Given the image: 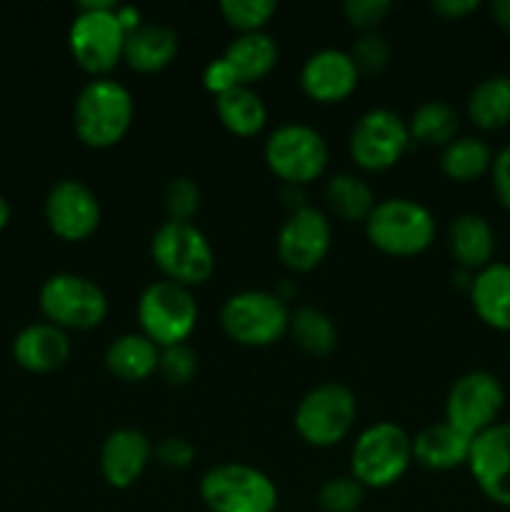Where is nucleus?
<instances>
[{
  "instance_id": "nucleus-1",
  "label": "nucleus",
  "mask_w": 510,
  "mask_h": 512,
  "mask_svg": "<svg viewBox=\"0 0 510 512\" xmlns=\"http://www.w3.org/2000/svg\"><path fill=\"white\" fill-rule=\"evenodd\" d=\"M135 120L133 93L115 78H93L73 103L75 138L90 150L115 148Z\"/></svg>"
},
{
  "instance_id": "nucleus-2",
  "label": "nucleus",
  "mask_w": 510,
  "mask_h": 512,
  "mask_svg": "<svg viewBox=\"0 0 510 512\" xmlns=\"http://www.w3.org/2000/svg\"><path fill=\"white\" fill-rule=\"evenodd\" d=\"M118 5L110 0L80 3L68 28V50L83 73L90 78H110L123 63L125 30L120 25Z\"/></svg>"
},
{
  "instance_id": "nucleus-3",
  "label": "nucleus",
  "mask_w": 510,
  "mask_h": 512,
  "mask_svg": "<svg viewBox=\"0 0 510 512\" xmlns=\"http://www.w3.org/2000/svg\"><path fill=\"white\" fill-rule=\"evenodd\" d=\"M363 228L368 243L388 258H418L433 245L438 233L428 205L413 198L378 200Z\"/></svg>"
},
{
  "instance_id": "nucleus-4",
  "label": "nucleus",
  "mask_w": 510,
  "mask_h": 512,
  "mask_svg": "<svg viewBox=\"0 0 510 512\" xmlns=\"http://www.w3.org/2000/svg\"><path fill=\"white\" fill-rule=\"evenodd\" d=\"M413 465V438L393 420H378L360 430L350 448V475L365 490L400 483Z\"/></svg>"
},
{
  "instance_id": "nucleus-5",
  "label": "nucleus",
  "mask_w": 510,
  "mask_h": 512,
  "mask_svg": "<svg viewBox=\"0 0 510 512\" xmlns=\"http://www.w3.org/2000/svg\"><path fill=\"white\" fill-rule=\"evenodd\" d=\"M150 260L163 280L183 288L205 285L215 273V250L195 223L165 220L150 238Z\"/></svg>"
},
{
  "instance_id": "nucleus-6",
  "label": "nucleus",
  "mask_w": 510,
  "mask_h": 512,
  "mask_svg": "<svg viewBox=\"0 0 510 512\" xmlns=\"http://www.w3.org/2000/svg\"><path fill=\"white\" fill-rule=\"evenodd\" d=\"M290 308L273 290H240L225 298L220 308V328L243 348H270L288 335Z\"/></svg>"
},
{
  "instance_id": "nucleus-7",
  "label": "nucleus",
  "mask_w": 510,
  "mask_h": 512,
  "mask_svg": "<svg viewBox=\"0 0 510 512\" xmlns=\"http://www.w3.org/2000/svg\"><path fill=\"white\" fill-rule=\"evenodd\" d=\"M198 493L210 512H278V485L248 463H218L200 478Z\"/></svg>"
},
{
  "instance_id": "nucleus-8",
  "label": "nucleus",
  "mask_w": 510,
  "mask_h": 512,
  "mask_svg": "<svg viewBox=\"0 0 510 512\" xmlns=\"http://www.w3.org/2000/svg\"><path fill=\"white\" fill-rule=\"evenodd\" d=\"M358 420V400L343 383H320L300 398L293 415V428L305 445L328 450L343 443Z\"/></svg>"
},
{
  "instance_id": "nucleus-9",
  "label": "nucleus",
  "mask_w": 510,
  "mask_h": 512,
  "mask_svg": "<svg viewBox=\"0 0 510 512\" xmlns=\"http://www.w3.org/2000/svg\"><path fill=\"white\" fill-rule=\"evenodd\" d=\"M38 308L45 323L55 328L85 333L108 318V295L95 280L78 273H55L38 290Z\"/></svg>"
},
{
  "instance_id": "nucleus-10",
  "label": "nucleus",
  "mask_w": 510,
  "mask_h": 512,
  "mask_svg": "<svg viewBox=\"0 0 510 512\" xmlns=\"http://www.w3.org/2000/svg\"><path fill=\"white\" fill-rule=\"evenodd\" d=\"M265 168L283 185H308L328 170L330 148L323 133L305 123H283L270 130L263 145Z\"/></svg>"
},
{
  "instance_id": "nucleus-11",
  "label": "nucleus",
  "mask_w": 510,
  "mask_h": 512,
  "mask_svg": "<svg viewBox=\"0 0 510 512\" xmlns=\"http://www.w3.org/2000/svg\"><path fill=\"white\" fill-rule=\"evenodd\" d=\"M140 333L153 340L160 350L183 345L198 328V300L193 290L170 280H155L140 293L135 305Z\"/></svg>"
},
{
  "instance_id": "nucleus-12",
  "label": "nucleus",
  "mask_w": 510,
  "mask_h": 512,
  "mask_svg": "<svg viewBox=\"0 0 510 512\" xmlns=\"http://www.w3.org/2000/svg\"><path fill=\"white\" fill-rule=\"evenodd\" d=\"M413 148L408 123L390 108H373L355 120L348 138V155L363 173L395 168Z\"/></svg>"
},
{
  "instance_id": "nucleus-13",
  "label": "nucleus",
  "mask_w": 510,
  "mask_h": 512,
  "mask_svg": "<svg viewBox=\"0 0 510 512\" xmlns=\"http://www.w3.org/2000/svg\"><path fill=\"white\" fill-rule=\"evenodd\" d=\"M505 408V388L498 375L488 370H468L450 385L445 395V423L463 433L465 438H478L488 428L500 423Z\"/></svg>"
},
{
  "instance_id": "nucleus-14",
  "label": "nucleus",
  "mask_w": 510,
  "mask_h": 512,
  "mask_svg": "<svg viewBox=\"0 0 510 512\" xmlns=\"http://www.w3.org/2000/svg\"><path fill=\"white\" fill-rule=\"evenodd\" d=\"M333 248V223L328 213L315 205L293 210L283 220L275 238V253L290 273H313L325 263Z\"/></svg>"
},
{
  "instance_id": "nucleus-15",
  "label": "nucleus",
  "mask_w": 510,
  "mask_h": 512,
  "mask_svg": "<svg viewBox=\"0 0 510 512\" xmlns=\"http://www.w3.org/2000/svg\"><path fill=\"white\" fill-rule=\"evenodd\" d=\"M45 223L50 233L63 243H85L98 233L103 223V208L98 195L83 180H58L48 190L43 203Z\"/></svg>"
},
{
  "instance_id": "nucleus-16",
  "label": "nucleus",
  "mask_w": 510,
  "mask_h": 512,
  "mask_svg": "<svg viewBox=\"0 0 510 512\" xmlns=\"http://www.w3.org/2000/svg\"><path fill=\"white\" fill-rule=\"evenodd\" d=\"M468 473L485 500L510 508V423H498L473 438Z\"/></svg>"
},
{
  "instance_id": "nucleus-17",
  "label": "nucleus",
  "mask_w": 510,
  "mask_h": 512,
  "mask_svg": "<svg viewBox=\"0 0 510 512\" xmlns=\"http://www.w3.org/2000/svg\"><path fill=\"white\" fill-rule=\"evenodd\" d=\"M360 73L348 50L320 48L300 68V90L318 105H338L358 90Z\"/></svg>"
},
{
  "instance_id": "nucleus-18",
  "label": "nucleus",
  "mask_w": 510,
  "mask_h": 512,
  "mask_svg": "<svg viewBox=\"0 0 510 512\" xmlns=\"http://www.w3.org/2000/svg\"><path fill=\"white\" fill-rule=\"evenodd\" d=\"M153 448L148 435L138 428H115L105 435L100 445L98 465L105 483L115 490H128L143 478L153 460Z\"/></svg>"
},
{
  "instance_id": "nucleus-19",
  "label": "nucleus",
  "mask_w": 510,
  "mask_h": 512,
  "mask_svg": "<svg viewBox=\"0 0 510 512\" xmlns=\"http://www.w3.org/2000/svg\"><path fill=\"white\" fill-rule=\"evenodd\" d=\"M73 353L68 333L50 323L25 325L13 338V360L23 370L35 375H48L63 368Z\"/></svg>"
},
{
  "instance_id": "nucleus-20",
  "label": "nucleus",
  "mask_w": 510,
  "mask_h": 512,
  "mask_svg": "<svg viewBox=\"0 0 510 512\" xmlns=\"http://www.w3.org/2000/svg\"><path fill=\"white\" fill-rule=\"evenodd\" d=\"M470 305L483 325L510 333V263H490L470 283Z\"/></svg>"
},
{
  "instance_id": "nucleus-21",
  "label": "nucleus",
  "mask_w": 510,
  "mask_h": 512,
  "mask_svg": "<svg viewBox=\"0 0 510 512\" xmlns=\"http://www.w3.org/2000/svg\"><path fill=\"white\" fill-rule=\"evenodd\" d=\"M180 40L173 28L163 23H143L125 38L123 63L133 73L155 75L163 73L178 58Z\"/></svg>"
},
{
  "instance_id": "nucleus-22",
  "label": "nucleus",
  "mask_w": 510,
  "mask_h": 512,
  "mask_svg": "<svg viewBox=\"0 0 510 512\" xmlns=\"http://www.w3.org/2000/svg\"><path fill=\"white\" fill-rule=\"evenodd\" d=\"M448 253L468 273L488 268L495 255V230L483 215L460 213L448 225Z\"/></svg>"
},
{
  "instance_id": "nucleus-23",
  "label": "nucleus",
  "mask_w": 510,
  "mask_h": 512,
  "mask_svg": "<svg viewBox=\"0 0 510 512\" xmlns=\"http://www.w3.org/2000/svg\"><path fill=\"white\" fill-rule=\"evenodd\" d=\"M470 443L473 440L450 428L445 420L430 423L413 438V463L430 470V473H448V470L465 468Z\"/></svg>"
},
{
  "instance_id": "nucleus-24",
  "label": "nucleus",
  "mask_w": 510,
  "mask_h": 512,
  "mask_svg": "<svg viewBox=\"0 0 510 512\" xmlns=\"http://www.w3.org/2000/svg\"><path fill=\"white\" fill-rule=\"evenodd\" d=\"M160 348L143 333H123L105 350V368L123 383H143L158 373Z\"/></svg>"
},
{
  "instance_id": "nucleus-25",
  "label": "nucleus",
  "mask_w": 510,
  "mask_h": 512,
  "mask_svg": "<svg viewBox=\"0 0 510 512\" xmlns=\"http://www.w3.org/2000/svg\"><path fill=\"white\" fill-rule=\"evenodd\" d=\"M223 58L235 70L240 85L253 88L255 83H260V80H265L273 73L275 65H278L280 50L273 35L260 30V33L235 35L228 43V48H225Z\"/></svg>"
},
{
  "instance_id": "nucleus-26",
  "label": "nucleus",
  "mask_w": 510,
  "mask_h": 512,
  "mask_svg": "<svg viewBox=\"0 0 510 512\" xmlns=\"http://www.w3.org/2000/svg\"><path fill=\"white\" fill-rule=\"evenodd\" d=\"M215 118L235 138H255L268 125V105L250 85H238L215 98Z\"/></svg>"
},
{
  "instance_id": "nucleus-27",
  "label": "nucleus",
  "mask_w": 510,
  "mask_h": 512,
  "mask_svg": "<svg viewBox=\"0 0 510 512\" xmlns=\"http://www.w3.org/2000/svg\"><path fill=\"white\" fill-rule=\"evenodd\" d=\"M323 200L328 218L340 220V223H365L370 210L378 203L368 180L355 173L330 175L323 188Z\"/></svg>"
},
{
  "instance_id": "nucleus-28",
  "label": "nucleus",
  "mask_w": 510,
  "mask_h": 512,
  "mask_svg": "<svg viewBox=\"0 0 510 512\" xmlns=\"http://www.w3.org/2000/svg\"><path fill=\"white\" fill-rule=\"evenodd\" d=\"M465 115L478 130L493 133L510 125V75H490L470 90Z\"/></svg>"
},
{
  "instance_id": "nucleus-29",
  "label": "nucleus",
  "mask_w": 510,
  "mask_h": 512,
  "mask_svg": "<svg viewBox=\"0 0 510 512\" xmlns=\"http://www.w3.org/2000/svg\"><path fill=\"white\" fill-rule=\"evenodd\" d=\"M408 133L413 145L425 148H440L453 143L460 130V113L448 100H425L410 113Z\"/></svg>"
},
{
  "instance_id": "nucleus-30",
  "label": "nucleus",
  "mask_w": 510,
  "mask_h": 512,
  "mask_svg": "<svg viewBox=\"0 0 510 512\" xmlns=\"http://www.w3.org/2000/svg\"><path fill=\"white\" fill-rule=\"evenodd\" d=\"M493 155L495 153L485 140L475 138V135H458L453 143H448L440 150V173L450 183H475V180L490 173Z\"/></svg>"
},
{
  "instance_id": "nucleus-31",
  "label": "nucleus",
  "mask_w": 510,
  "mask_h": 512,
  "mask_svg": "<svg viewBox=\"0 0 510 512\" xmlns=\"http://www.w3.org/2000/svg\"><path fill=\"white\" fill-rule=\"evenodd\" d=\"M288 335L310 358H328L338 348V328L333 318L313 305H300L290 310Z\"/></svg>"
},
{
  "instance_id": "nucleus-32",
  "label": "nucleus",
  "mask_w": 510,
  "mask_h": 512,
  "mask_svg": "<svg viewBox=\"0 0 510 512\" xmlns=\"http://www.w3.org/2000/svg\"><path fill=\"white\" fill-rule=\"evenodd\" d=\"M225 25L238 30V35L260 33L278 13V3L273 0H223L218 5Z\"/></svg>"
},
{
  "instance_id": "nucleus-33",
  "label": "nucleus",
  "mask_w": 510,
  "mask_h": 512,
  "mask_svg": "<svg viewBox=\"0 0 510 512\" xmlns=\"http://www.w3.org/2000/svg\"><path fill=\"white\" fill-rule=\"evenodd\" d=\"M365 500V488L353 478V475H338L328 478L318 490L320 512H358Z\"/></svg>"
},
{
  "instance_id": "nucleus-34",
  "label": "nucleus",
  "mask_w": 510,
  "mask_h": 512,
  "mask_svg": "<svg viewBox=\"0 0 510 512\" xmlns=\"http://www.w3.org/2000/svg\"><path fill=\"white\" fill-rule=\"evenodd\" d=\"M350 58H353L355 68H358L360 78H373L380 75L390 65V50L388 38L383 33H360L350 45Z\"/></svg>"
},
{
  "instance_id": "nucleus-35",
  "label": "nucleus",
  "mask_w": 510,
  "mask_h": 512,
  "mask_svg": "<svg viewBox=\"0 0 510 512\" xmlns=\"http://www.w3.org/2000/svg\"><path fill=\"white\" fill-rule=\"evenodd\" d=\"M200 200H203V195H200L198 183L193 178L178 175V178H173L165 185L163 208L168 220H175V223H193V218L200 210Z\"/></svg>"
},
{
  "instance_id": "nucleus-36",
  "label": "nucleus",
  "mask_w": 510,
  "mask_h": 512,
  "mask_svg": "<svg viewBox=\"0 0 510 512\" xmlns=\"http://www.w3.org/2000/svg\"><path fill=\"white\" fill-rule=\"evenodd\" d=\"M158 373L173 388H185L198 375V355H195V350L188 343L163 348L160 350Z\"/></svg>"
},
{
  "instance_id": "nucleus-37",
  "label": "nucleus",
  "mask_w": 510,
  "mask_h": 512,
  "mask_svg": "<svg viewBox=\"0 0 510 512\" xmlns=\"http://www.w3.org/2000/svg\"><path fill=\"white\" fill-rule=\"evenodd\" d=\"M390 10H393L390 0H348L343 5L345 20L358 33H378Z\"/></svg>"
},
{
  "instance_id": "nucleus-38",
  "label": "nucleus",
  "mask_w": 510,
  "mask_h": 512,
  "mask_svg": "<svg viewBox=\"0 0 510 512\" xmlns=\"http://www.w3.org/2000/svg\"><path fill=\"white\" fill-rule=\"evenodd\" d=\"M153 458L165 470H185L193 465L195 448L183 435H168L153 448Z\"/></svg>"
},
{
  "instance_id": "nucleus-39",
  "label": "nucleus",
  "mask_w": 510,
  "mask_h": 512,
  "mask_svg": "<svg viewBox=\"0 0 510 512\" xmlns=\"http://www.w3.org/2000/svg\"><path fill=\"white\" fill-rule=\"evenodd\" d=\"M238 85H240L238 75H235V70L230 68V63L223 58V55H218V58H213L208 65H205L203 88L208 90L213 98H220V95L230 93V90L238 88Z\"/></svg>"
},
{
  "instance_id": "nucleus-40",
  "label": "nucleus",
  "mask_w": 510,
  "mask_h": 512,
  "mask_svg": "<svg viewBox=\"0 0 510 512\" xmlns=\"http://www.w3.org/2000/svg\"><path fill=\"white\" fill-rule=\"evenodd\" d=\"M488 175L495 198L510 213V145H505L493 155V165H490Z\"/></svg>"
},
{
  "instance_id": "nucleus-41",
  "label": "nucleus",
  "mask_w": 510,
  "mask_h": 512,
  "mask_svg": "<svg viewBox=\"0 0 510 512\" xmlns=\"http://www.w3.org/2000/svg\"><path fill=\"white\" fill-rule=\"evenodd\" d=\"M478 8H480L478 0H435V3H430V10H433L440 20H445V23H458V20H465Z\"/></svg>"
},
{
  "instance_id": "nucleus-42",
  "label": "nucleus",
  "mask_w": 510,
  "mask_h": 512,
  "mask_svg": "<svg viewBox=\"0 0 510 512\" xmlns=\"http://www.w3.org/2000/svg\"><path fill=\"white\" fill-rule=\"evenodd\" d=\"M115 13H118V20H120V25H123L125 35H130L133 30H138L140 25L145 23L143 13H140L138 8H133V5H118V8H115Z\"/></svg>"
},
{
  "instance_id": "nucleus-43",
  "label": "nucleus",
  "mask_w": 510,
  "mask_h": 512,
  "mask_svg": "<svg viewBox=\"0 0 510 512\" xmlns=\"http://www.w3.org/2000/svg\"><path fill=\"white\" fill-rule=\"evenodd\" d=\"M488 10L493 23L510 35V0H493V3L488 5Z\"/></svg>"
},
{
  "instance_id": "nucleus-44",
  "label": "nucleus",
  "mask_w": 510,
  "mask_h": 512,
  "mask_svg": "<svg viewBox=\"0 0 510 512\" xmlns=\"http://www.w3.org/2000/svg\"><path fill=\"white\" fill-rule=\"evenodd\" d=\"M283 203H285V208L290 210V213H293V210H300V208H305V188L303 185H283Z\"/></svg>"
},
{
  "instance_id": "nucleus-45",
  "label": "nucleus",
  "mask_w": 510,
  "mask_h": 512,
  "mask_svg": "<svg viewBox=\"0 0 510 512\" xmlns=\"http://www.w3.org/2000/svg\"><path fill=\"white\" fill-rule=\"evenodd\" d=\"M10 215H13V210H10V203L3 198V195H0V233H3V230L8 228Z\"/></svg>"
}]
</instances>
